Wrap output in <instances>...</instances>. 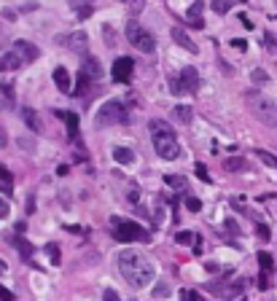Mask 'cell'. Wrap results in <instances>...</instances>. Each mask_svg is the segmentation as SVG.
<instances>
[{
    "instance_id": "6da1fadb",
    "label": "cell",
    "mask_w": 277,
    "mask_h": 301,
    "mask_svg": "<svg viewBox=\"0 0 277 301\" xmlns=\"http://www.w3.org/2000/svg\"><path fill=\"white\" fill-rule=\"evenodd\" d=\"M118 272L132 288H146L156 280V267L148 258H143L137 250H124L118 256Z\"/></svg>"
},
{
    "instance_id": "7a4b0ae2",
    "label": "cell",
    "mask_w": 277,
    "mask_h": 301,
    "mask_svg": "<svg viewBox=\"0 0 277 301\" xmlns=\"http://www.w3.org/2000/svg\"><path fill=\"white\" fill-rule=\"evenodd\" d=\"M151 135H153V148H156V153H159L162 159L175 162L178 156H180V146H178L175 132H172L170 127H167L164 121L153 118V121H151Z\"/></svg>"
},
{
    "instance_id": "3957f363",
    "label": "cell",
    "mask_w": 277,
    "mask_h": 301,
    "mask_svg": "<svg viewBox=\"0 0 277 301\" xmlns=\"http://www.w3.org/2000/svg\"><path fill=\"white\" fill-rule=\"evenodd\" d=\"M248 105H250L253 116H256L261 124L277 127V105H274V100L264 97V94H258V92H250L248 94Z\"/></svg>"
},
{
    "instance_id": "277c9868",
    "label": "cell",
    "mask_w": 277,
    "mask_h": 301,
    "mask_svg": "<svg viewBox=\"0 0 277 301\" xmlns=\"http://www.w3.org/2000/svg\"><path fill=\"white\" fill-rule=\"evenodd\" d=\"M129 121V113L124 102L118 100H108L97 113H94V124L97 127H116V124H127Z\"/></svg>"
},
{
    "instance_id": "5b68a950",
    "label": "cell",
    "mask_w": 277,
    "mask_h": 301,
    "mask_svg": "<svg viewBox=\"0 0 277 301\" xmlns=\"http://www.w3.org/2000/svg\"><path fill=\"white\" fill-rule=\"evenodd\" d=\"M124 35H127V41L135 46L137 51H143V54H153L156 51V41H153V35L148 32V30H143L140 27V22H129L127 25V30H124Z\"/></svg>"
},
{
    "instance_id": "8992f818",
    "label": "cell",
    "mask_w": 277,
    "mask_h": 301,
    "mask_svg": "<svg viewBox=\"0 0 277 301\" xmlns=\"http://www.w3.org/2000/svg\"><path fill=\"white\" fill-rule=\"evenodd\" d=\"M116 239L118 242H148V232L135 221H116Z\"/></svg>"
},
{
    "instance_id": "52a82bcc",
    "label": "cell",
    "mask_w": 277,
    "mask_h": 301,
    "mask_svg": "<svg viewBox=\"0 0 277 301\" xmlns=\"http://www.w3.org/2000/svg\"><path fill=\"white\" fill-rule=\"evenodd\" d=\"M210 288V293L213 296H218V298H223V301H232V298H239L245 293V280H226V282H213V285H207Z\"/></svg>"
},
{
    "instance_id": "ba28073f",
    "label": "cell",
    "mask_w": 277,
    "mask_h": 301,
    "mask_svg": "<svg viewBox=\"0 0 277 301\" xmlns=\"http://www.w3.org/2000/svg\"><path fill=\"white\" fill-rule=\"evenodd\" d=\"M132 70H135V59H132V57H118L113 62L111 76H113L116 83H127L132 78Z\"/></svg>"
},
{
    "instance_id": "9c48e42d",
    "label": "cell",
    "mask_w": 277,
    "mask_h": 301,
    "mask_svg": "<svg viewBox=\"0 0 277 301\" xmlns=\"http://www.w3.org/2000/svg\"><path fill=\"white\" fill-rule=\"evenodd\" d=\"M86 41H89V35L83 30L67 32V35H57V43H62L65 49H70V51H83L86 49Z\"/></svg>"
},
{
    "instance_id": "30bf717a",
    "label": "cell",
    "mask_w": 277,
    "mask_h": 301,
    "mask_svg": "<svg viewBox=\"0 0 277 301\" xmlns=\"http://www.w3.org/2000/svg\"><path fill=\"white\" fill-rule=\"evenodd\" d=\"M81 76L86 78L89 83L102 78V65L97 62V57H86V59H83V65H81Z\"/></svg>"
},
{
    "instance_id": "8fae6325",
    "label": "cell",
    "mask_w": 277,
    "mask_h": 301,
    "mask_svg": "<svg viewBox=\"0 0 277 301\" xmlns=\"http://www.w3.org/2000/svg\"><path fill=\"white\" fill-rule=\"evenodd\" d=\"M170 35H172V41L180 46V49H186L188 54H199V46L188 38V32H186L183 27H172V32H170Z\"/></svg>"
},
{
    "instance_id": "7c38bea8",
    "label": "cell",
    "mask_w": 277,
    "mask_h": 301,
    "mask_svg": "<svg viewBox=\"0 0 277 301\" xmlns=\"http://www.w3.org/2000/svg\"><path fill=\"white\" fill-rule=\"evenodd\" d=\"M202 11H204V0H194V3L188 6V27H194V30H202L204 27V19H202Z\"/></svg>"
},
{
    "instance_id": "4fadbf2b",
    "label": "cell",
    "mask_w": 277,
    "mask_h": 301,
    "mask_svg": "<svg viewBox=\"0 0 277 301\" xmlns=\"http://www.w3.org/2000/svg\"><path fill=\"white\" fill-rule=\"evenodd\" d=\"M178 78H180V83H183V89H186V92H197V89H199V76H197V70L191 67V65L180 70V76H178Z\"/></svg>"
},
{
    "instance_id": "5bb4252c",
    "label": "cell",
    "mask_w": 277,
    "mask_h": 301,
    "mask_svg": "<svg viewBox=\"0 0 277 301\" xmlns=\"http://www.w3.org/2000/svg\"><path fill=\"white\" fill-rule=\"evenodd\" d=\"M51 78H54L57 89L62 92V94H70V92H73V81H70V73H67L65 67H57L54 73H51Z\"/></svg>"
},
{
    "instance_id": "9a60e30c",
    "label": "cell",
    "mask_w": 277,
    "mask_h": 301,
    "mask_svg": "<svg viewBox=\"0 0 277 301\" xmlns=\"http://www.w3.org/2000/svg\"><path fill=\"white\" fill-rule=\"evenodd\" d=\"M14 51L22 57V62H32V59H38V49H35L30 41H16L14 43Z\"/></svg>"
},
{
    "instance_id": "2e32d148",
    "label": "cell",
    "mask_w": 277,
    "mask_h": 301,
    "mask_svg": "<svg viewBox=\"0 0 277 301\" xmlns=\"http://www.w3.org/2000/svg\"><path fill=\"white\" fill-rule=\"evenodd\" d=\"M223 170L226 172H248L250 164H248V159H243V156H229V159L223 162Z\"/></svg>"
},
{
    "instance_id": "e0dca14e",
    "label": "cell",
    "mask_w": 277,
    "mask_h": 301,
    "mask_svg": "<svg viewBox=\"0 0 277 301\" xmlns=\"http://www.w3.org/2000/svg\"><path fill=\"white\" fill-rule=\"evenodd\" d=\"M22 65H25V62H22V57L16 51H8L3 59H0V70H19Z\"/></svg>"
},
{
    "instance_id": "ac0fdd59",
    "label": "cell",
    "mask_w": 277,
    "mask_h": 301,
    "mask_svg": "<svg viewBox=\"0 0 277 301\" xmlns=\"http://www.w3.org/2000/svg\"><path fill=\"white\" fill-rule=\"evenodd\" d=\"M57 116L67 121V137L76 140V135H78V116L76 113H62V111H57Z\"/></svg>"
},
{
    "instance_id": "d6986e66",
    "label": "cell",
    "mask_w": 277,
    "mask_h": 301,
    "mask_svg": "<svg viewBox=\"0 0 277 301\" xmlns=\"http://www.w3.org/2000/svg\"><path fill=\"white\" fill-rule=\"evenodd\" d=\"M22 118H25V124H27L32 132L41 129V118H38V113H35L32 108H22Z\"/></svg>"
},
{
    "instance_id": "ffe728a7",
    "label": "cell",
    "mask_w": 277,
    "mask_h": 301,
    "mask_svg": "<svg viewBox=\"0 0 277 301\" xmlns=\"http://www.w3.org/2000/svg\"><path fill=\"white\" fill-rule=\"evenodd\" d=\"M113 159L118 164H132V162H135V153H132L129 148H124V146H116L113 148Z\"/></svg>"
},
{
    "instance_id": "44dd1931",
    "label": "cell",
    "mask_w": 277,
    "mask_h": 301,
    "mask_svg": "<svg viewBox=\"0 0 277 301\" xmlns=\"http://www.w3.org/2000/svg\"><path fill=\"white\" fill-rule=\"evenodd\" d=\"M164 186H170L175 191H183L188 186V180H186V175H164Z\"/></svg>"
},
{
    "instance_id": "7402d4cb",
    "label": "cell",
    "mask_w": 277,
    "mask_h": 301,
    "mask_svg": "<svg viewBox=\"0 0 277 301\" xmlns=\"http://www.w3.org/2000/svg\"><path fill=\"white\" fill-rule=\"evenodd\" d=\"M14 245L19 247V253H22V258H25V261H30L32 258V253H35V247L27 242V239L25 237H14Z\"/></svg>"
},
{
    "instance_id": "603a6c76",
    "label": "cell",
    "mask_w": 277,
    "mask_h": 301,
    "mask_svg": "<svg viewBox=\"0 0 277 301\" xmlns=\"http://www.w3.org/2000/svg\"><path fill=\"white\" fill-rule=\"evenodd\" d=\"M172 113H175V118H178L180 124H188L191 118H194V113H191V108H188V105H175V108H172Z\"/></svg>"
},
{
    "instance_id": "cb8c5ba5",
    "label": "cell",
    "mask_w": 277,
    "mask_h": 301,
    "mask_svg": "<svg viewBox=\"0 0 277 301\" xmlns=\"http://www.w3.org/2000/svg\"><path fill=\"white\" fill-rule=\"evenodd\" d=\"M153 296H156V298H167V296H170V282H167V280H159V282L153 285Z\"/></svg>"
},
{
    "instance_id": "d4e9b609",
    "label": "cell",
    "mask_w": 277,
    "mask_h": 301,
    "mask_svg": "<svg viewBox=\"0 0 277 301\" xmlns=\"http://www.w3.org/2000/svg\"><path fill=\"white\" fill-rule=\"evenodd\" d=\"M167 83H170V92L175 94V97H183V94H186V89H183V83H180L178 76H170V81H167Z\"/></svg>"
},
{
    "instance_id": "484cf974",
    "label": "cell",
    "mask_w": 277,
    "mask_h": 301,
    "mask_svg": "<svg viewBox=\"0 0 277 301\" xmlns=\"http://www.w3.org/2000/svg\"><path fill=\"white\" fill-rule=\"evenodd\" d=\"M46 253H49V261L54 263V267H59V261H62V253H59V247L54 242H49V245H46Z\"/></svg>"
},
{
    "instance_id": "4316f807",
    "label": "cell",
    "mask_w": 277,
    "mask_h": 301,
    "mask_svg": "<svg viewBox=\"0 0 277 301\" xmlns=\"http://www.w3.org/2000/svg\"><path fill=\"white\" fill-rule=\"evenodd\" d=\"M210 8L215 11V14H226V11L232 8V0H213Z\"/></svg>"
},
{
    "instance_id": "83f0119b",
    "label": "cell",
    "mask_w": 277,
    "mask_h": 301,
    "mask_svg": "<svg viewBox=\"0 0 277 301\" xmlns=\"http://www.w3.org/2000/svg\"><path fill=\"white\" fill-rule=\"evenodd\" d=\"M256 156L267 164V167H272V170H277V156H272V153H267V151H256Z\"/></svg>"
},
{
    "instance_id": "f1b7e54d",
    "label": "cell",
    "mask_w": 277,
    "mask_h": 301,
    "mask_svg": "<svg viewBox=\"0 0 277 301\" xmlns=\"http://www.w3.org/2000/svg\"><path fill=\"white\" fill-rule=\"evenodd\" d=\"M194 172H197V178L202 180V183H210V172H207V167H204L202 162H199V164L194 167Z\"/></svg>"
},
{
    "instance_id": "f546056e",
    "label": "cell",
    "mask_w": 277,
    "mask_h": 301,
    "mask_svg": "<svg viewBox=\"0 0 277 301\" xmlns=\"http://www.w3.org/2000/svg\"><path fill=\"white\" fill-rule=\"evenodd\" d=\"M175 242L178 245H191V242H194V234H191V232H178Z\"/></svg>"
},
{
    "instance_id": "4dcf8cb0",
    "label": "cell",
    "mask_w": 277,
    "mask_h": 301,
    "mask_svg": "<svg viewBox=\"0 0 277 301\" xmlns=\"http://www.w3.org/2000/svg\"><path fill=\"white\" fill-rule=\"evenodd\" d=\"M186 207H188L191 213H199V210H202V202H199L197 197H186Z\"/></svg>"
},
{
    "instance_id": "1f68e13d",
    "label": "cell",
    "mask_w": 277,
    "mask_h": 301,
    "mask_svg": "<svg viewBox=\"0 0 277 301\" xmlns=\"http://www.w3.org/2000/svg\"><path fill=\"white\" fill-rule=\"evenodd\" d=\"M180 298H183V301H199V293H197V291H188V288H183V291H180Z\"/></svg>"
},
{
    "instance_id": "d6a6232c",
    "label": "cell",
    "mask_w": 277,
    "mask_h": 301,
    "mask_svg": "<svg viewBox=\"0 0 277 301\" xmlns=\"http://www.w3.org/2000/svg\"><path fill=\"white\" fill-rule=\"evenodd\" d=\"M8 215H11V207H8V202H6L3 197H0V221H6Z\"/></svg>"
},
{
    "instance_id": "836d02e7",
    "label": "cell",
    "mask_w": 277,
    "mask_h": 301,
    "mask_svg": "<svg viewBox=\"0 0 277 301\" xmlns=\"http://www.w3.org/2000/svg\"><path fill=\"white\" fill-rule=\"evenodd\" d=\"M253 81H256V83H267L269 81L267 70H253Z\"/></svg>"
},
{
    "instance_id": "e575fe53",
    "label": "cell",
    "mask_w": 277,
    "mask_h": 301,
    "mask_svg": "<svg viewBox=\"0 0 277 301\" xmlns=\"http://www.w3.org/2000/svg\"><path fill=\"white\" fill-rule=\"evenodd\" d=\"M102 301H122V296H118L113 288H108V291L102 293Z\"/></svg>"
},
{
    "instance_id": "d590c367",
    "label": "cell",
    "mask_w": 277,
    "mask_h": 301,
    "mask_svg": "<svg viewBox=\"0 0 277 301\" xmlns=\"http://www.w3.org/2000/svg\"><path fill=\"white\" fill-rule=\"evenodd\" d=\"M0 301H16V296L11 293L8 288H3V285H0Z\"/></svg>"
},
{
    "instance_id": "8d00e7d4",
    "label": "cell",
    "mask_w": 277,
    "mask_h": 301,
    "mask_svg": "<svg viewBox=\"0 0 277 301\" xmlns=\"http://www.w3.org/2000/svg\"><path fill=\"white\" fill-rule=\"evenodd\" d=\"M0 180H3V186H8V188H11V172L6 170L3 164H0Z\"/></svg>"
},
{
    "instance_id": "74e56055",
    "label": "cell",
    "mask_w": 277,
    "mask_h": 301,
    "mask_svg": "<svg viewBox=\"0 0 277 301\" xmlns=\"http://www.w3.org/2000/svg\"><path fill=\"white\" fill-rule=\"evenodd\" d=\"M0 92L6 94V100H14V89H11V83H6V81H3V83H0Z\"/></svg>"
},
{
    "instance_id": "f35d334b",
    "label": "cell",
    "mask_w": 277,
    "mask_h": 301,
    "mask_svg": "<svg viewBox=\"0 0 277 301\" xmlns=\"http://www.w3.org/2000/svg\"><path fill=\"white\" fill-rule=\"evenodd\" d=\"M264 41H267V51H274L277 49V41H274L272 32H267V38H264Z\"/></svg>"
},
{
    "instance_id": "ab89813d",
    "label": "cell",
    "mask_w": 277,
    "mask_h": 301,
    "mask_svg": "<svg viewBox=\"0 0 277 301\" xmlns=\"http://www.w3.org/2000/svg\"><path fill=\"white\" fill-rule=\"evenodd\" d=\"M256 232H258V237H261V239H269V226L258 223V226H256Z\"/></svg>"
},
{
    "instance_id": "60d3db41",
    "label": "cell",
    "mask_w": 277,
    "mask_h": 301,
    "mask_svg": "<svg viewBox=\"0 0 277 301\" xmlns=\"http://www.w3.org/2000/svg\"><path fill=\"white\" fill-rule=\"evenodd\" d=\"M232 46H234L237 51H245V49H248V43H245L243 38H234V41H232Z\"/></svg>"
},
{
    "instance_id": "b9f144b4",
    "label": "cell",
    "mask_w": 277,
    "mask_h": 301,
    "mask_svg": "<svg viewBox=\"0 0 277 301\" xmlns=\"http://www.w3.org/2000/svg\"><path fill=\"white\" fill-rule=\"evenodd\" d=\"M129 202H137V197H140V191H137V186H129Z\"/></svg>"
},
{
    "instance_id": "7bdbcfd3",
    "label": "cell",
    "mask_w": 277,
    "mask_h": 301,
    "mask_svg": "<svg viewBox=\"0 0 277 301\" xmlns=\"http://www.w3.org/2000/svg\"><path fill=\"white\" fill-rule=\"evenodd\" d=\"M8 146V135H6V129L0 127V148H6Z\"/></svg>"
},
{
    "instance_id": "ee69618b",
    "label": "cell",
    "mask_w": 277,
    "mask_h": 301,
    "mask_svg": "<svg viewBox=\"0 0 277 301\" xmlns=\"http://www.w3.org/2000/svg\"><path fill=\"white\" fill-rule=\"evenodd\" d=\"M19 146H22V148H27V151H32V140H27V137H22V140H19Z\"/></svg>"
},
{
    "instance_id": "f6af8a7d",
    "label": "cell",
    "mask_w": 277,
    "mask_h": 301,
    "mask_svg": "<svg viewBox=\"0 0 277 301\" xmlns=\"http://www.w3.org/2000/svg\"><path fill=\"white\" fill-rule=\"evenodd\" d=\"M78 16H81V19H86V16H92V8H89V6H86V8H81V11H78Z\"/></svg>"
},
{
    "instance_id": "bcb514c9",
    "label": "cell",
    "mask_w": 277,
    "mask_h": 301,
    "mask_svg": "<svg viewBox=\"0 0 277 301\" xmlns=\"http://www.w3.org/2000/svg\"><path fill=\"white\" fill-rule=\"evenodd\" d=\"M226 228H229V232H234V234H239V228H237L234 221H226Z\"/></svg>"
},
{
    "instance_id": "7dc6e473",
    "label": "cell",
    "mask_w": 277,
    "mask_h": 301,
    "mask_svg": "<svg viewBox=\"0 0 277 301\" xmlns=\"http://www.w3.org/2000/svg\"><path fill=\"white\" fill-rule=\"evenodd\" d=\"M239 22H243V25H245V30H253V22H250L248 16H239Z\"/></svg>"
},
{
    "instance_id": "c3c4849f",
    "label": "cell",
    "mask_w": 277,
    "mask_h": 301,
    "mask_svg": "<svg viewBox=\"0 0 277 301\" xmlns=\"http://www.w3.org/2000/svg\"><path fill=\"white\" fill-rule=\"evenodd\" d=\"M89 3H92V0H89Z\"/></svg>"
}]
</instances>
